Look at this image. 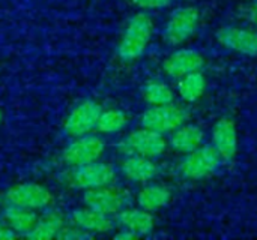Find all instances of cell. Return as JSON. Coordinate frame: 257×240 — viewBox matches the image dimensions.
Wrapping results in <instances>:
<instances>
[{
    "label": "cell",
    "instance_id": "1",
    "mask_svg": "<svg viewBox=\"0 0 257 240\" xmlns=\"http://www.w3.org/2000/svg\"><path fill=\"white\" fill-rule=\"evenodd\" d=\"M154 33V21L145 14L139 12L128 21L122 39L117 45V56L123 62H136L146 51Z\"/></svg>",
    "mask_w": 257,
    "mask_h": 240
},
{
    "label": "cell",
    "instance_id": "2",
    "mask_svg": "<svg viewBox=\"0 0 257 240\" xmlns=\"http://www.w3.org/2000/svg\"><path fill=\"white\" fill-rule=\"evenodd\" d=\"M221 162V156L212 146L202 144L193 152L185 153L179 164V173L188 180H202L215 173Z\"/></svg>",
    "mask_w": 257,
    "mask_h": 240
},
{
    "label": "cell",
    "instance_id": "3",
    "mask_svg": "<svg viewBox=\"0 0 257 240\" xmlns=\"http://www.w3.org/2000/svg\"><path fill=\"white\" fill-rule=\"evenodd\" d=\"M200 24V12L196 6H181L175 9L164 29L166 41L170 45H182L194 36Z\"/></svg>",
    "mask_w": 257,
    "mask_h": 240
},
{
    "label": "cell",
    "instance_id": "4",
    "mask_svg": "<svg viewBox=\"0 0 257 240\" xmlns=\"http://www.w3.org/2000/svg\"><path fill=\"white\" fill-rule=\"evenodd\" d=\"M188 119V113L184 107L176 104L167 105H155L148 108L142 114V126L158 134H170L181 125H184Z\"/></svg>",
    "mask_w": 257,
    "mask_h": 240
},
{
    "label": "cell",
    "instance_id": "5",
    "mask_svg": "<svg viewBox=\"0 0 257 240\" xmlns=\"http://www.w3.org/2000/svg\"><path fill=\"white\" fill-rule=\"evenodd\" d=\"M119 149L125 155H140L154 159L166 152L167 140L163 134H158L142 126V129H136L131 134H128L119 143Z\"/></svg>",
    "mask_w": 257,
    "mask_h": 240
},
{
    "label": "cell",
    "instance_id": "6",
    "mask_svg": "<svg viewBox=\"0 0 257 240\" xmlns=\"http://www.w3.org/2000/svg\"><path fill=\"white\" fill-rule=\"evenodd\" d=\"M116 179V171L110 164L93 161L84 165L72 167L68 174L69 185L77 189H95L105 185H111Z\"/></svg>",
    "mask_w": 257,
    "mask_h": 240
},
{
    "label": "cell",
    "instance_id": "7",
    "mask_svg": "<svg viewBox=\"0 0 257 240\" xmlns=\"http://www.w3.org/2000/svg\"><path fill=\"white\" fill-rule=\"evenodd\" d=\"M128 200H130L128 191H125L120 186H114L113 183L95 189H87L84 191L83 195V203L87 207L95 209L108 216L116 215L122 209H125Z\"/></svg>",
    "mask_w": 257,
    "mask_h": 240
},
{
    "label": "cell",
    "instance_id": "8",
    "mask_svg": "<svg viewBox=\"0 0 257 240\" xmlns=\"http://www.w3.org/2000/svg\"><path fill=\"white\" fill-rule=\"evenodd\" d=\"M104 141L93 134L75 137L62 152V159L69 167L84 165L98 161L104 153Z\"/></svg>",
    "mask_w": 257,
    "mask_h": 240
},
{
    "label": "cell",
    "instance_id": "9",
    "mask_svg": "<svg viewBox=\"0 0 257 240\" xmlns=\"http://www.w3.org/2000/svg\"><path fill=\"white\" fill-rule=\"evenodd\" d=\"M5 200L8 204H15L32 210H41L51 204L53 195L45 186L33 182H26L9 188L5 194Z\"/></svg>",
    "mask_w": 257,
    "mask_h": 240
},
{
    "label": "cell",
    "instance_id": "10",
    "mask_svg": "<svg viewBox=\"0 0 257 240\" xmlns=\"http://www.w3.org/2000/svg\"><path fill=\"white\" fill-rule=\"evenodd\" d=\"M215 38L218 44L229 51L257 57V30L239 26H223L217 30Z\"/></svg>",
    "mask_w": 257,
    "mask_h": 240
},
{
    "label": "cell",
    "instance_id": "11",
    "mask_svg": "<svg viewBox=\"0 0 257 240\" xmlns=\"http://www.w3.org/2000/svg\"><path fill=\"white\" fill-rule=\"evenodd\" d=\"M101 113V105L93 101H83L75 105L65 119L63 129L69 137H80L96 129V122Z\"/></svg>",
    "mask_w": 257,
    "mask_h": 240
},
{
    "label": "cell",
    "instance_id": "12",
    "mask_svg": "<svg viewBox=\"0 0 257 240\" xmlns=\"http://www.w3.org/2000/svg\"><path fill=\"white\" fill-rule=\"evenodd\" d=\"M212 147L218 152L223 162H230L235 159L239 146L238 128L233 119L221 117L215 122L212 128Z\"/></svg>",
    "mask_w": 257,
    "mask_h": 240
},
{
    "label": "cell",
    "instance_id": "13",
    "mask_svg": "<svg viewBox=\"0 0 257 240\" xmlns=\"http://www.w3.org/2000/svg\"><path fill=\"white\" fill-rule=\"evenodd\" d=\"M205 68V57L191 48H181L173 51L170 56L166 57L163 62V71L175 78L179 80L184 75H188L191 72L202 71Z\"/></svg>",
    "mask_w": 257,
    "mask_h": 240
},
{
    "label": "cell",
    "instance_id": "14",
    "mask_svg": "<svg viewBox=\"0 0 257 240\" xmlns=\"http://www.w3.org/2000/svg\"><path fill=\"white\" fill-rule=\"evenodd\" d=\"M123 176L134 183H149L158 174V165L152 158L140 155H126L122 161Z\"/></svg>",
    "mask_w": 257,
    "mask_h": 240
},
{
    "label": "cell",
    "instance_id": "15",
    "mask_svg": "<svg viewBox=\"0 0 257 240\" xmlns=\"http://www.w3.org/2000/svg\"><path fill=\"white\" fill-rule=\"evenodd\" d=\"M116 222L120 225V228L130 230L139 237L148 236L155 227L152 212H148L142 207L122 209L119 213H116Z\"/></svg>",
    "mask_w": 257,
    "mask_h": 240
},
{
    "label": "cell",
    "instance_id": "16",
    "mask_svg": "<svg viewBox=\"0 0 257 240\" xmlns=\"http://www.w3.org/2000/svg\"><path fill=\"white\" fill-rule=\"evenodd\" d=\"M71 222L77 225L78 228L90 233V234H101V233H108L113 230V219L108 215H104L95 209L90 207H83L77 209L71 215Z\"/></svg>",
    "mask_w": 257,
    "mask_h": 240
},
{
    "label": "cell",
    "instance_id": "17",
    "mask_svg": "<svg viewBox=\"0 0 257 240\" xmlns=\"http://www.w3.org/2000/svg\"><path fill=\"white\" fill-rule=\"evenodd\" d=\"M205 141V132L200 126L193 123H184L170 132L169 144L173 150L179 153H190L194 149L200 147Z\"/></svg>",
    "mask_w": 257,
    "mask_h": 240
},
{
    "label": "cell",
    "instance_id": "18",
    "mask_svg": "<svg viewBox=\"0 0 257 240\" xmlns=\"http://www.w3.org/2000/svg\"><path fill=\"white\" fill-rule=\"evenodd\" d=\"M172 200V191L166 185L160 183H145V186L137 194L139 207L148 212H157L169 206Z\"/></svg>",
    "mask_w": 257,
    "mask_h": 240
},
{
    "label": "cell",
    "instance_id": "19",
    "mask_svg": "<svg viewBox=\"0 0 257 240\" xmlns=\"http://www.w3.org/2000/svg\"><path fill=\"white\" fill-rule=\"evenodd\" d=\"M36 219H38L36 210L26 209V207L15 206V204H8L2 215V221L8 227H11L18 236H23V237L33 228Z\"/></svg>",
    "mask_w": 257,
    "mask_h": 240
},
{
    "label": "cell",
    "instance_id": "20",
    "mask_svg": "<svg viewBox=\"0 0 257 240\" xmlns=\"http://www.w3.org/2000/svg\"><path fill=\"white\" fill-rule=\"evenodd\" d=\"M63 225H65V221L59 212H48L42 215L41 218L38 216L33 228L24 237L32 240L57 239Z\"/></svg>",
    "mask_w": 257,
    "mask_h": 240
},
{
    "label": "cell",
    "instance_id": "21",
    "mask_svg": "<svg viewBox=\"0 0 257 240\" xmlns=\"http://www.w3.org/2000/svg\"><path fill=\"white\" fill-rule=\"evenodd\" d=\"M178 93L179 96L188 102H197L206 92V77L202 71L191 72L188 75H184L178 80Z\"/></svg>",
    "mask_w": 257,
    "mask_h": 240
},
{
    "label": "cell",
    "instance_id": "22",
    "mask_svg": "<svg viewBox=\"0 0 257 240\" xmlns=\"http://www.w3.org/2000/svg\"><path fill=\"white\" fill-rule=\"evenodd\" d=\"M143 99L151 105H167L175 101L172 87L160 80H151L143 87Z\"/></svg>",
    "mask_w": 257,
    "mask_h": 240
},
{
    "label": "cell",
    "instance_id": "23",
    "mask_svg": "<svg viewBox=\"0 0 257 240\" xmlns=\"http://www.w3.org/2000/svg\"><path fill=\"white\" fill-rule=\"evenodd\" d=\"M128 123V116L120 110H101L98 122H96V131L102 134H114L122 131Z\"/></svg>",
    "mask_w": 257,
    "mask_h": 240
},
{
    "label": "cell",
    "instance_id": "24",
    "mask_svg": "<svg viewBox=\"0 0 257 240\" xmlns=\"http://www.w3.org/2000/svg\"><path fill=\"white\" fill-rule=\"evenodd\" d=\"M92 234L78 228L77 225H63V228L60 230L57 239H66V240H78V239H86V237H90Z\"/></svg>",
    "mask_w": 257,
    "mask_h": 240
},
{
    "label": "cell",
    "instance_id": "25",
    "mask_svg": "<svg viewBox=\"0 0 257 240\" xmlns=\"http://www.w3.org/2000/svg\"><path fill=\"white\" fill-rule=\"evenodd\" d=\"M173 0H130L134 6L145 9V11H157V9H164L172 5Z\"/></svg>",
    "mask_w": 257,
    "mask_h": 240
},
{
    "label": "cell",
    "instance_id": "26",
    "mask_svg": "<svg viewBox=\"0 0 257 240\" xmlns=\"http://www.w3.org/2000/svg\"><path fill=\"white\" fill-rule=\"evenodd\" d=\"M20 237L11 227H8L3 221L0 222V240H11Z\"/></svg>",
    "mask_w": 257,
    "mask_h": 240
},
{
    "label": "cell",
    "instance_id": "27",
    "mask_svg": "<svg viewBox=\"0 0 257 240\" xmlns=\"http://www.w3.org/2000/svg\"><path fill=\"white\" fill-rule=\"evenodd\" d=\"M247 20L257 29V0H253L250 8L247 9Z\"/></svg>",
    "mask_w": 257,
    "mask_h": 240
},
{
    "label": "cell",
    "instance_id": "28",
    "mask_svg": "<svg viewBox=\"0 0 257 240\" xmlns=\"http://www.w3.org/2000/svg\"><path fill=\"white\" fill-rule=\"evenodd\" d=\"M114 237H116V239H120V240L139 239V236H136L133 231H130V230H125V228H120V231H119L117 234H114Z\"/></svg>",
    "mask_w": 257,
    "mask_h": 240
},
{
    "label": "cell",
    "instance_id": "29",
    "mask_svg": "<svg viewBox=\"0 0 257 240\" xmlns=\"http://www.w3.org/2000/svg\"><path fill=\"white\" fill-rule=\"evenodd\" d=\"M2 117H3V116H2V111H0V122H2Z\"/></svg>",
    "mask_w": 257,
    "mask_h": 240
}]
</instances>
